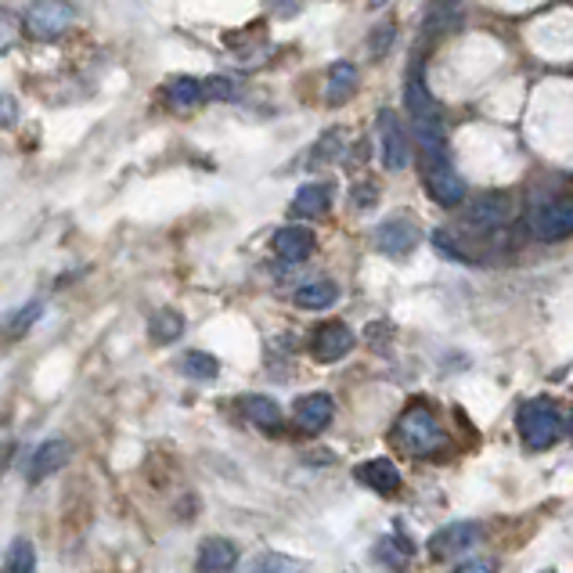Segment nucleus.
<instances>
[{
	"mask_svg": "<svg viewBox=\"0 0 573 573\" xmlns=\"http://www.w3.org/2000/svg\"><path fill=\"white\" fill-rule=\"evenodd\" d=\"M300 563H293V559H282V555H274V552H264L253 563V570H296Z\"/></svg>",
	"mask_w": 573,
	"mask_h": 573,
	"instance_id": "33",
	"label": "nucleus"
},
{
	"mask_svg": "<svg viewBox=\"0 0 573 573\" xmlns=\"http://www.w3.org/2000/svg\"><path fill=\"white\" fill-rule=\"evenodd\" d=\"M357 480L376 494H397L401 491V472H397V466L390 462V458H368V462H360Z\"/></svg>",
	"mask_w": 573,
	"mask_h": 573,
	"instance_id": "15",
	"label": "nucleus"
},
{
	"mask_svg": "<svg viewBox=\"0 0 573 573\" xmlns=\"http://www.w3.org/2000/svg\"><path fill=\"white\" fill-rule=\"evenodd\" d=\"M530 231L538 234L541 242H563V239H570V234H573V206L566 203V198H555V203L534 206Z\"/></svg>",
	"mask_w": 573,
	"mask_h": 573,
	"instance_id": "7",
	"label": "nucleus"
},
{
	"mask_svg": "<svg viewBox=\"0 0 573 573\" xmlns=\"http://www.w3.org/2000/svg\"><path fill=\"white\" fill-rule=\"evenodd\" d=\"M393 437H397V444H401V451H408L411 458H429L447 444L444 429L437 426V419H433L426 408L404 411V415L397 419Z\"/></svg>",
	"mask_w": 573,
	"mask_h": 573,
	"instance_id": "2",
	"label": "nucleus"
},
{
	"mask_svg": "<svg viewBox=\"0 0 573 573\" xmlns=\"http://www.w3.org/2000/svg\"><path fill=\"white\" fill-rule=\"evenodd\" d=\"M69 458H72V444H69L66 437L44 440V444L30 455L26 480H30V483H44L47 477H55V472H61V466H66Z\"/></svg>",
	"mask_w": 573,
	"mask_h": 573,
	"instance_id": "12",
	"label": "nucleus"
},
{
	"mask_svg": "<svg viewBox=\"0 0 573 573\" xmlns=\"http://www.w3.org/2000/svg\"><path fill=\"white\" fill-rule=\"evenodd\" d=\"M19 123V102L11 94H4L0 91V130L4 127H15Z\"/></svg>",
	"mask_w": 573,
	"mask_h": 573,
	"instance_id": "32",
	"label": "nucleus"
},
{
	"mask_svg": "<svg viewBox=\"0 0 573 573\" xmlns=\"http://www.w3.org/2000/svg\"><path fill=\"white\" fill-rule=\"evenodd\" d=\"M433 249H437L440 256L455 260V264H469L466 249H458V245L451 242V234H447V231H433Z\"/></svg>",
	"mask_w": 573,
	"mask_h": 573,
	"instance_id": "31",
	"label": "nucleus"
},
{
	"mask_svg": "<svg viewBox=\"0 0 573 573\" xmlns=\"http://www.w3.org/2000/svg\"><path fill=\"white\" fill-rule=\"evenodd\" d=\"M181 371L195 382H214L220 376V360L206 351H188L181 357Z\"/></svg>",
	"mask_w": 573,
	"mask_h": 573,
	"instance_id": "23",
	"label": "nucleus"
},
{
	"mask_svg": "<svg viewBox=\"0 0 573 573\" xmlns=\"http://www.w3.org/2000/svg\"><path fill=\"white\" fill-rule=\"evenodd\" d=\"M411 555H415V545H411V538H401V534H393V538H382L376 545V559H382V563H390V566L411 563Z\"/></svg>",
	"mask_w": 573,
	"mask_h": 573,
	"instance_id": "26",
	"label": "nucleus"
},
{
	"mask_svg": "<svg viewBox=\"0 0 573 573\" xmlns=\"http://www.w3.org/2000/svg\"><path fill=\"white\" fill-rule=\"evenodd\" d=\"M379 195H382V192H379L376 181H357L354 188H351V206L365 214V209H376V206H379Z\"/></svg>",
	"mask_w": 573,
	"mask_h": 573,
	"instance_id": "29",
	"label": "nucleus"
},
{
	"mask_svg": "<svg viewBox=\"0 0 573 573\" xmlns=\"http://www.w3.org/2000/svg\"><path fill=\"white\" fill-rule=\"evenodd\" d=\"M516 426L530 451H548V447H555L566 437V419L552 397H534V401L523 404L516 415Z\"/></svg>",
	"mask_w": 573,
	"mask_h": 573,
	"instance_id": "1",
	"label": "nucleus"
},
{
	"mask_svg": "<svg viewBox=\"0 0 573 573\" xmlns=\"http://www.w3.org/2000/svg\"><path fill=\"white\" fill-rule=\"evenodd\" d=\"M332 415H335V401L329 393H307L293 404V422L307 437H321V433L329 429Z\"/></svg>",
	"mask_w": 573,
	"mask_h": 573,
	"instance_id": "11",
	"label": "nucleus"
},
{
	"mask_svg": "<svg viewBox=\"0 0 573 573\" xmlns=\"http://www.w3.org/2000/svg\"><path fill=\"white\" fill-rule=\"evenodd\" d=\"M346 148H351V134H346L343 127H332V130H325V134L318 137V145H314V152H310L307 167L318 170V167L340 163V159L346 156Z\"/></svg>",
	"mask_w": 573,
	"mask_h": 573,
	"instance_id": "20",
	"label": "nucleus"
},
{
	"mask_svg": "<svg viewBox=\"0 0 573 573\" xmlns=\"http://www.w3.org/2000/svg\"><path fill=\"white\" fill-rule=\"evenodd\" d=\"M376 130H379V159H382V167L390 170V173L408 170V163H411V148H408V134H404L401 116H397L393 108H379Z\"/></svg>",
	"mask_w": 573,
	"mask_h": 573,
	"instance_id": "5",
	"label": "nucleus"
},
{
	"mask_svg": "<svg viewBox=\"0 0 573 573\" xmlns=\"http://www.w3.org/2000/svg\"><path fill=\"white\" fill-rule=\"evenodd\" d=\"M19 36H22V22L15 11H8V8H0V55H8L11 47L19 44Z\"/></svg>",
	"mask_w": 573,
	"mask_h": 573,
	"instance_id": "28",
	"label": "nucleus"
},
{
	"mask_svg": "<svg viewBox=\"0 0 573 573\" xmlns=\"http://www.w3.org/2000/svg\"><path fill=\"white\" fill-rule=\"evenodd\" d=\"M393 44V26H382V30H376V36H371V44H368V51L371 55H386V47Z\"/></svg>",
	"mask_w": 573,
	"mask_h": 573,
	"instance_id": "35",
	"label": "nucleus"
},
{
	"mask_svg": "<svg viewBox=\"0 0 573 573\" xmlns=\"http://www.w3.org/2000/svg\"><path fill=\"white\" fill-rule=\"evenodd\" d=\"M357 66L354 61H332V69H329V87H325V102L332 108H340L346 105L354 98L357 91Z\"/></svg>",
	"mask_w": 573,
	"mask_h": 573,
	"instance_id": "19",
	"label": "nucleus"
},
{
	"mask_svg": "<svg viewBox=\"0 0 573 573\" xmlns=\"http://www.w3.org/2000/svg\"><path fill=\"white\" fill-rule=\"evenodd\" d=\"M77 22V8L69 0H33L26 11V33L33 41H58Z\"/></svg>",
	"mask_w": 573,
	"mask_h": 573,
	"instance_id": "3",
	"label": "nucleus"
},
{
	"mask_svg": "<svg viewBox=\"0 0 573 573\" xmlns=\"http://www.w3.org/2000/svg\"><path fill=\"white\" fill-rule=\"evenodd\" d=\"M329 206H332L329 184H303L293 198V214H300V217H325Z\"/></svg>",
	"mask_w": 573,
	"mask_h": 573,
	"instance_id": "21",
	"label": "nucleus"
},
{
	"mask_svg": "<svg viewBox=\"0 0 573 573\" xmlns=\"http://www.w3.org/2000/svg\"><path fill=\"white\" fill-rule=\"evenodd\" d=\"M239 94H242V87H239V80H231V77L203 80V102H234Z\"/></svg>",
	"mask_w": 573,
	"mask_h": 573,
	"instance_id": "27",
	"label": "nucleus"
},
{
	"mask_svg": "<svg viewBox=\"0 0 573 573\" xmlns=\"http://www.w3.org/2000/svg\"><path fill=\"white\" fill-rule=\"evenodd\" d=\"M357 346V335L351 325H343V321H329V325H321L314 335H310V354L321 365H335V360H343Z\"/></svg>",
	"mask_w": 573,
	"mask_h": 573,
	"instance_id": "8",
	"label": "nucleus"
},
{
	"mask_svg": "<svg viewBox=\"0 0 573 573\" xmlns=\"http://www.w3.org/2000/svg\"><path fill=\"white\" fill-rule=\"evenodd\" d=\"M11 458H15V440H0V477L8 472Z\"/></svg>",
	"mask_w": 573,
	"mask_h": 573,
	"instance_id": "36",
	"label": "nucleus"
},
{
	"mask_svg": "<svg viewBox=\"0 0 573 573\" xmlns=\"http://www.w3.org/2000/svg\"><path fill=\"white\" fill-rule=\"evenodd\" d=\"M148 335H152V343L159 346H170V343H177L181 335H184V318H181V310H156L152 318H148Z\"/></svg>",
	"mask_w": 573,
	"mask_h": 573,
	"instance_id": "22",
	"label": "nucleus"
},
{
	"mask_svg": "<svg viewBox=\"0 0 573 573\" xmlns=\"http://www.w3.org/2000/svg\"><path fill=\"white\" fill-rule=\"evenodd\" d=\"M167 98H170L173 108H195V105H203V80H195V77L170 80L167 83Z\"/></svg>",
	"mask_w": 573,
	"mask_h": 573,
	"instance_id": "24",
	"label": "nucleus"
},
{
	"mask_svg": "<svg viewBox=\"0 0 573 573\" xmlns=\"http://www.w3.org/2000/svg\"><path fill=\"white\" fill-rule=\"evenodd\" d=\"M404 105H408V116H411V119L440 116L437 98L429 94L426 77H422V66H415V69L408 72V80H404Z\"/></svg>",
	"mask_w": 573,
	"mask_h": 573,
	"instance_id": "17",
	"label": "nucleus"
},
{
	"mask_svg": "<svg viewBox=\"0 0 573 573\" xmlns=\"http://www.w3.org/2000/svg\"><path fill=\"white\" fill-rule=\"evenodd\" d=\"M483 541V530L477 523H444V527L429 538V555L437 559V563H451V559H462L469 552H477V545Z\"/></svg>",
	"mask_w": 573,
	"mask_h": 573,
	"instance_id": "4",
	"label": "nucleus"
},
{
	"mask_svg": "<svg viewBox=\"0 0 573 573\" xmlns=\"http://www.w3.org/2000/svg\"><path fill=\"white\" fill-rule=\"evenodd\" d=\"M44 314V303L41 300H33V303H26L19 310L15 318H11V325H8V335H22V332H30L33 329V321Z\"/></svg>",
	"mask_w": 573,
	"mask_h": 573,
	"instance_id": "30",
	"label": "nucleus"
},
{
	"mask_svg": "<svg viewBox=\"0 0 573 573\" xmlns=\"http://www.w3.org/2000/svg\"><path fill=\"white\" fill-rule=\"evenodd\" d=\"M371 242H376V249L382 256L401 260V256L415 253V249H419L422 231H419V224L411 217H390V220H382L376 231H371Z\"/></svg>",
	"mask_w": 573,
	"mask_h": 573,
	"instance_id": "6",
	"label": "nucleus"
},
{
	"mask_svg": "<svg viewBox=\"0 0 573 573\" xmlns=\"http://www.w3.org/2000/svg\"><path fill=\"white\" fill-rule=\"evenodd\" d=\"M426 192L437 198L440 206H462L466 203V181L458 170L447 163V156L426 159Z\"/></svg>",
	"mask_w": 573,
	"mask_h": 573,
	"instance_id": "9",
	"label": "nucleus"
},
{
	"mask_svg": "<svg viewBox=\"0 0 573 573\" xmlns=\"http://www.w3.org/2000/svg\"><path fill=\"white\" fill-rule=\"evenodd\" d=\"M4 570L8 573H33L36 570V545L30 538H15L4 552Z\"/></svg>",
	"mask_w": 573,
	"mask_h": 573,
	"instance_id": "25",
	"label": "nucleus"
},
{
	"mask_svg": "<svg viewBox=\"0 0 573 573\" xmlns=\"http://www.w3.org/2000/svg\"><path fill=\"white\" fill-rule=\"evenodd\" d=\"M293 300L300 310H314V314H321V310L335 307V300H340V285H335L332 278H314V282H303L300 289L293 293Z\"/></svg>",
	"mask_w": 573,
	"mask_h": 573,
	"instance_id": "18",
	"label": "nucleus"
},
{
	"mask_svg": "<svg viewBox=\"0 0 573 573\" xmlns=\"http://www.w3.org/2000/svg\"><path fill=\"white\" fill-rule=\"evenodd\" d=\"M198 570L206 573H224V570H234L239 566V545L228 541V538H206L198 545V559H195Z\"/></svg>",
	"mask_w": 573,
	"mask_h": 573,
	"instance_id": "16",
	"label": "nucleus"
},
{
	"mask_svg": "<svg viewBox=\"0 0 573 573\" xmlns=\"http://www.w3.org/2000/svg\"><path fill=\"white\" fill-rule=\"evenodd\" d=\"M239 408H242V415L253 422L256 429H264V433H282V426H285L282 404L274 401V397L245 393V397H239Z\"/></svg>",
	"mask_w": 573,
	"mask_h": 573,
	"instance_id": "14",
	"label": "nucleus"
},
{
	"mask_svg": "<svg viewBox=\"0 0 573 573\" xmlns=\"http://www.w3.org/2000/svg\"><path fill=\"white\" fill-rule=\"evenodd\" d=\"M458 573H491V570H497V563L494 559H472V555H462V563L455 566Z\"/></svg>",
	"mask_w": 573,
	"mask_h": 573,
	"instance_id": "34",
	"label": "nucleus"
},
{
	"mask_svg": "<svg viewBox=\"0 0 573 573\" xmlns=\"http://www.w3.org/2000/svg\"><path fill=\"white\" fill-rule=\"evenodd\" d=\"M314 231L303 228V224H285V228H278V234H274V253H278L285 264H303V260L314 256Z\"/></svg>",
	"mask_w": 573,
	"mask_h": 573,
	"instance_id": "13",
	"label": "nucleus"
},
{
	"mask_svg": "<svg viewBox=\"0 0 573 573\" xmlns=\"http://www.w3.org/2000/svg\"><path fill=\"white\" fill-rule=\"evenodd\" d=\"M508 217H513V195H505V192H483L472 198V206L466 209V220L472 228H483V231L505 228Z\"/></svg>",
	"mask_w": 573,
	"mask_h": 573,
	"instance_id": "10",
	"label": "nucleus"
}]
</instances>
